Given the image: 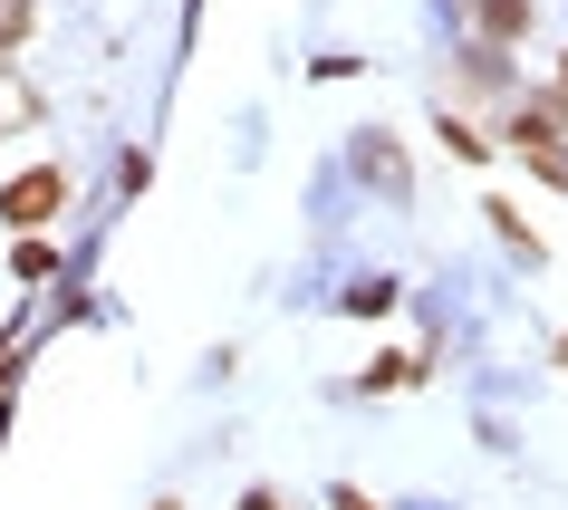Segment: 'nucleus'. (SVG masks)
<instances>
[{"label": "nucleus", "instance_id": "0eeeda50", "mask_svg": "<svg viewBox=\"0 0 568 510\" xmlns=\"http://www.w3.org/2000/svg\"><path fill=\"white\" fill-rule=\"evenodd\" d=\"M415 376H424V357H376V366H366V386H376V395H395V386H415Z\"/></svg>", "mask_w": 568, "mask_h": 510}, {"label": "nucleus", "instance_id": "7ed1b4c3", "mask_svg": "<svg viewBox=\"0 0 568 510\" xmlns=\"http://www.w3.org/2000/svg\"><path fill=\"white\" fill-rule=\"evenodd\" d=\"M473 20H481V49H501V39H520V30H530V0H481Z\"/></svg>", "mask_w": 568, "mask_h": 510}, {"label": "nucleus", "instance_id": "1a4fd4ad", "mask_svg": "<svg viewBox=\"0 0 568 510\" xmlns=\"http://www.w3.org/2000/svg\"><path fill=\"white\" fill-rule=\"evenodd\" d=\"M444 145L463 154V164H481V154H491V135H481V125H463V116H444Z\"/></svg>", "mask_w": 568, "mask_h": 510}, {"label": "nucleus", "instance_id": "423d86ee", "mask_svg": "<svg viewBox=\"0 0 568 510\" xmlns=\"http://www.w3.org/2000/svg\"><path fill=\"white\" fill-rule=\"evenodd\" d=\"M10 271H20V279H49V271H59V251H49L39 232H20V251H10Z\"/></svg>", "mask_w": 568, "mask_h": 510}, {"label": "nucleus", "instance_id": "39448f33", "mask_svg": "<svg viewBox=\"0 0 568 510\" xmlns=\"http://www.w3.org/2000/svg\"><path fill=\"white\" fill-rule=\"evenodd\" d=\"M337 308H347V318H386V308H395V279H357Z\"/></svg>", "mask_w": 568, "mask_h": 510}, {"label": "nucleus", "instance_id": "f8f14e48", "mask_svg": "<svg viewBox=\"0 0 568 510\" xmlns=\"http://www.w3.org/2000/svg\"><path fill=\"white\" fill-rule=\"evenodd\" d=\"M559 357H568V337H559Z\"/></svg>", "mask_w": 568, "mask_h": 510}, {"label": "nucleus", "instance_id": "6e6552de", "mask_svg": "<svg viewBox=\"0 0 568 510\" xmlns=\"http://www.w3.org/2000/svg\"><path fill=\"white\" fill-rule=\"evenodd\" d=\"M30 20H39V0H0V59L30 39Z\"/></svg>", "mask_w": 568, "mask_h": 510}, {"label": "nucleus", "instance_id": "9d476101", "mask_svg": "<svg viewBox=\"0 0 568 510\" xmlns=\"http://www.w3.org/2000/svg\"><path fill=\"white\" fill-rule=\"evenodd\" d=\"M328 510H376V501H366L357 481H337V491H328Z\"/></svg>", "mask_w": 568, "mask_h": 510}, {"label": "nucleus", "instance_id": "f257e3e1", "mask_svg": "<svg viewBox=\"0 0 568 510\" xmlns=\"http://www.w3.org/2000/svg\"><path fill=\"white\" fill-rule=\"evenodd\" d=\"M68 203H78V183H68L59 164H30V174L0 183V222H10V232H49Z\"/></svg>", "mask_w": 568, "mask_h": 510}, {"label": "nucleus", "instance_id": "20e7f679", "mask_svg": "<svg viewBox=\"0 0 568 510\" xmlns=\"http://www.w3.org/2000/svg\"><path fill=\"white\" fill-rule=\"evenodd\" d=\"M481 212H491V232H501L510 251H520V261H539V232L520 222V203H481Z\"/></svg>", "mask_w": 568, "mask_h": 510}, {"label": "nucleus", "instance_id": "ddd939ff", "mask_svg": "<svg viewBox=\"0 0 568 510\" xmlns=\"http://www.w3.org/2000/svg\"><path fill=\"white\" fill-rule=\"evenodd\" d=\"M559 78H568V68H559Z\"/></svg>", "mask_w": 568, "mask_h": 510}, {"label": "nucleus", "instance_id": "9b49d317", "mask_svg": "<svg viewBox=\"0 0 568 510\" xmlns=\"http://www.w3.org/2000/svg\"><path fill=\"white\" fill-rule=\"evenodd\" d=\"M241 510H290V501H280V491H241Z\"/></svg>", "mask_w": 568, "mask_h": 510}, {"label": "nucleus", "instance_id": "f03ea898", "mask_svg": "<svg viewBox=\"0 0 568 510\" xmlns=\"http://www.w3.org/2000/svg\"><path fill=\"white\" fill-rule=\"evenodd\" d=\"M357 174L376 183L386 203H405V193H415V174H405V145H395V135H376V125L357 135Z\"/></svg>", "mask_w": 568, "mask_h": 510}]
</instances>
